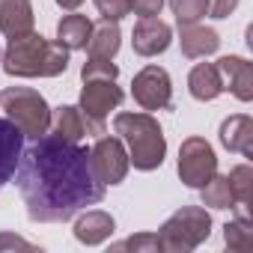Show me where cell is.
<instances>
[{
  "label": "cell",
  "mask_w": 253,
  "mask_h": 253,
  "mask_svg": "<svg viewBox=\"0 0 253 253\" xmlns=\"http://www.w3.org/2000/svg\"><path fill=\"white\" fill-rule=\"evenodd\" d=\"M15 182L36 223H63L104 200V185L92 173L89 149L48 131L33 137L21 152Z\"/></svg>",
  "instance_id": "obj_1"
},
{
  "label": "cell",
  "mask_w": 253,
  "mask_h": 253,
  "mask_svg": "<svg viewBox=\"0 0 253 253\" xmlns=\"http://www.w3.org/2000/svg\"><path fill=\"white\" fill-rule=\"evenodd\" d=\"M69 69V48L48 42L39 33L9 39L3 51V72L12 78H57Z\"/></svg>",
  "instance_id": "obj_2"
},
{
  "label": "cell",
  "mask_w": 253,
  "mask_h": 253,
  "mask_svg": "<svg viewBox=\"0 0 253 253\" xmlns=\"http://www.w3.org/2000/svg\"><path fill=\"white\" fill-rule=\"evenodd\" d=\"M113 131L128 146V161L137 170H158L167 155L164 131L152 113H116Z\"/></svg>",
  "instance_id": "obj_3"
},
{
  "label": "cell",
  "mask_w": 253,
  "mask_h": 253,
  "mask_svg": "<svg viewBox=\"0 0 253 253\" xmlns=\"http://www.w3.org/2000/svg\"><path fill=\"white\" fill-rule=\"evenodd\" d=\"M211 232V214L200 206H185L161 223L158 241L167 253H188L200 247Z\"/></svg>",
  "instance_id": "obj_4"
},
{
  "label": "cell",
  "mask_w": 253,
  "mask_h": 253,
  "mask_svg": "<svg viewBox=\"0 0 253 253\" xmlns=\"http://www.w3.org/2000/svg\"><path fill=\"white\" fill-rule=\"evenodd\" d=\"M0 101H3L6 119H12L18 125L24 137H42L51 128V107L36 89L9 86L6 92H0Z\"/></svg>",
  "instance_id": "obj_5"
},
{
  "label": "cell",
  "mask_w": 253,
  "mask_h": 253,
  "mask_svg": "<svg viewBox=\"0 0 253 253\" xmlns=\"http://www.w3.org/2000/svg\"><path fill=\"white\" fill-rule=\"evenodd\" d=\"M122 104V89L116 86V81L110 78H92L84 81L81 89V113H84V125L86 134H104V119L110 110H116Z\"/></svg>",
  "instance_id": "obj_6"
},
{
  "label": "cell",
  "mask_w": 253,
  "mask_h": 253,
  "mask_svg": "<svg viewBox=\"0 0 253 253\" xmlns=\"http://www.w3.org/2000/svg\"><path fill=\"white\" fill-rule=\"evenodd\" d=\"M217 173V155L203 137H188L179 146V179L188 188H203Z\"/></svg>",
  "instance_id": "obj_7"
},
{
  "label": "cell",
  "mask_w": 253,
  "mask_h": 253,
  "mask_svg": "<svg viewBox=\"0 0 253 253\" xmlns=\"http://www.w3.org/2000/svg\"><path fill=\"white\" fill-rule=\"evenodd\" d=\"M89 164L95 179L107 188V185H119L128 173L131 161H128V149L122 146L119 137H101L92 149H89Z\"/></svg>",
  "instance_id": "obj_8"
},
{
  "label": "cell",
  "mask_w": 253,
  "mask_h": 253,
  "mask_svg": "<svg viewBox=\"0 0 253 253\" xmlns=\"http://www.w3.org/2000/svg\"><path fill=\"white\" fill-rule=\"evenodd\" d=\"M131 95H134V101L143 110H164V107H170V101H173V84H170L167 69H161V66L140 69L134 75Z\"/></svg>",
  "instance_id": "obj_9"
},
{
  "label": "cell",
  "mask_w": 253,
  "mask_h": 253,
  "mask_svg": "<svg viewBox=\"0 0 253 253\" xmlns=\"http://www.w3.org/2000/svg\"><path fill=\"white\" fill-rule=\"evenodd\" d=\"M170 39H173V30L158 15L155 18H140L134 24V33H131L134 54H140V57H158V54H164L170 48Z\"/></svg>",
  "instance_id": "obj_10"
},
{
  "label": "cell",
  "mask_w": 253,
  "mask_h": 253,
  "mask_svg": "<svg viewBox=\"0 0 253 253\" xmlns=\"http://www.w3.org/2000/svg\"><path fill=\"white\" fill-rule=\"evenodd\" d=\"M21 152H24V131L12 119H0V191L12 182Z\"/></svg>",
  "instance_id": "obj_11"
},
{
  "label": "cell",
  "mask_w": 253,
  "mask_h": 253,
  "mask_svg": "<svg viewBox=\"0 0 253 253\" xmlns=\"http://www.w3.org/2000/svg\"><path fill=\"white\" fill-rule=\"evenodd\" d=\"M223 89H229L238 101H250L253 98V66L244 57H220L217 63Z\"/></svg>",
  "instance_id": "obj_12"
},
{
  "label": "cell",
  "mask_w": 253,
  "mask_h": 253,
  "mask_svg": "<svg viewBox=\"0 0 253 253\" xmlns=\"http://www.w3.org/2000/svg\"><path fill=\"white\" fill-rule=\"evenodd\" d=\"M33 3L30 0H0V33L6 39L33 33Z\"/></svg>",
  "instance_id": "obj_13"
},
{
  "label": "cell",
  "mask_w": 253,
  "mask_h": 253,
  "mask_svg": "<svg viewBox=\"0 0 253 253\" xmlns=\"http://www.w3.org/2000/svg\"><path fill=\"white\" fill-rule=\"evenodd\" d=\"M179 45H182V54L188 60H200V57H209L220 48V36L211 27H203L200 21L179 24Z\"/></svg>",
  "instance_id": "obj_14"
},
{
  "label": "cell",
  "mask_w": 253,
  "mask_h": 253,
  "mask_svg": "<svg viewBox=\"0 0 253 253\" xmlns=\"http://www.w3.org/2000/svg\"><path fill=\"white\" fill-rule=\"evenodd\" d=\"M220 143L229 152H238L244 158H253V119L244 113H235L220 122Z\"/></svg>",
  "instance_id": "obj_15"
},
{
  "label": "cell",
  "mask_w": 253,
  "mask_h": 253,
  "mask_svg": "<svg viewBox=\"0 0 253 253\" xmlns=\"http://www.w3.org/2000/svg\"><path fill=\"white\" fill-rule=\"evenodd\" d=\"M113 229H116V223H113V217H110L107 211L89 209L86 214L78 217V223H75V238H78L81 244H86V247H95V244H104V241L113 235Z\"/></svg>",
  "instance_id": "obj_16"
},
{
  "label": "cell",
  "mask_w": 253,
  "mask_h": 253,
  "mask_svg": "<svg viewBox=\"0 0 253 253\" xmlns=\"http://www.w3.org/2000/svg\"><path fill=\"white\" fill-rule=\"evenodd\" d=\"M188 89L197 101H214L223 92V81L214 63H197L188 75Z\"/></svg>",
  "instance_id": "obj_17"
},
{
  "label": "cell",
  "mask_w": 253,
  "mask_h": 253,
  "mask_svg": "<svg viewBox=\"0 0 253 253\" xmlns=\"http://www.w3.org/2000/svg\"><path fill=\"white\" fill-rule=\"evenodd\" d=\"M119 39H122L119 24L101 18L98 24H92V33H89L86 51H89V57H95V60H113L116 51H119Z\"/></svg>",
  "instance_id": "obj_18"
},
{
  "label": "cell",
  "mask_w": 253,
  "mask_h": 253,
  "mask_svg": "<svg viewBox=\"0 0 253 253\" xmlns=\"http://www.w3.org/2000/svg\"><path fill=\"white\" fill-rule=\"evenodd\" d=\"M51 125H54V134L69 140V143H81L86 137V125H84V113L81 107H72V104H63L51 113Z\"/></svg>",
  "instance_id": "obj_19"
},
{
  "label": "cell",
  "mask_w": 253,
  "mask_h": 253,
  "mask_svg": "<svg viewBox=\"0 0 253 253\" xmlns=\"http://www.w3.org/2000/svg\"><path fill=\"white\" fill-rule=\"evenodd\" d=\"M89 33H92V21H89L86 15H78V12L66 15V18L57 24V42H63L69 51H81V48H86Z\"/></svg>",
  "instance_id": "obj_20"
},
{
  "label": "cell",
  "mask_w": 253,
  "mask_h": 253,
  "mask_svg": "<svg viewBox=\"0 0 253 253\" xmlns=\"http://www.w3.org/2000/svg\"><path fill=\"white\" fill-rule=\"evenodd\" d=\"M200 200H203V206H209V209H235L232 188H229L226 176H217V173L200 188Z\"/></svg>",
  "instance_id": "obj_21"
},
{
  "label": "cell",
  "mask_w": 253,
  "mask_h": 253,
  "mask_svg": "<svg viewBox=\"0 0 253 253\" xmlns=\"http://www.w3.org/2000/svg\"><path fill=\"white\" fill-rule=\"evenodd\" d=\"M223 241L229 250H238V253H247L253 247V226H250L247 214H238L235 220H229L223 226Z\"/></svg>",
  "instance_id": "obj_22"
},
{
  "label": "cell",
  "mask_w": 253,
  "mask_h": 253,
  "mask_svg": "<svg viewBox=\"0 0 253 253\" xmlns=\"http://www.w3.org/2000/svg\"><path fill=\"white\" fill-rule=\"evenodd\" d=\"M226 182H229V188H232L235 206H244V209H247V206L253 203V170H250V164L232 167L229 176H226Z\"/></svg>",
  "instance_id": "obj_23"
},
{
  "label": "cell",
  "mask_w": 253,
  "mask_h": 253,
  "mask_svg": "<svg viewBox=\"0 0 253 253\" xmlns=\"http://www.w3.org/2000/svg\"><path fill=\"white\" fill-rule=\"evenodd\" d=\"M170 9L179 24H197L209 15V0H170Z\"/></svg>",
  "instance_id": "obj_24"
},
{
  "label": "cell",
  "mask_w": 253,
  "mask_h": 253,
  "mask_svg": "<svg viewBox=\"0 0 253 253\" xmlns=\"http://www.w3.org/2000/svg\"><path fill=\"white\" fill-rule=\"evenodd\" d=\"M110 250H134V253H158L161 241L158 232H140V235H128L125 241H116Z\"/></svg>",
  "instance_id": "obj_25"
},
{
  "label": "cell",
  "mask_w": 253,
  "mask_h": 253,
  "mask_svg": "<svg viewBox=\"0 0 253 253\" xmlns=\"http://www.w3.org/2000/svg\"><path fill=\"white\" fill-rule=\"evenodd\" d=\"M81 78H84V81H92V78H110V81H116V78H119V69H116L110 60H95V57H89V60L84 63V69H81Z\"/></svg>",
  "instance_id": "obj_26"
},
{
  "label": "cell",
  "mask_w": 253,
  "mask_h": 253,
  "mask_svg": "<svg viewBox=\"0 0 253 253\" xmlns=\"http://www.w3.org/2000/svg\"><path fill=\"white\" fill-rule=\"evenodd\" d=\"M92 3L101 12V18H107V21H119L131 12V0H92Z\"/></svg>",
  "instance_id": "obj_27"
},
{
  "label": "cell",
  "mask_w": 253,
  "mask_h": 253,
  "mask_svg": "<svg viewBox=\"0 0 253 253\" xmlns=\"http://www.w3.org/2000/svg\"><path fill=\"white\" fill-rule=\"evenodd\" d=\"M164 6V0H131V12L137 18H155Z\"/></svg>",
  "instance_id": "obj_28"
},
{
  "label": "cell",
  "mask_w": 253,
  "mask_h": 253,
  "mask_svg": "<svg viewBox=\"0 0 253 253\" xmlns=\"http://www.w3.org/2000/svg\"><path fill=\"white\" fill-rule=\"evenodd\" d=\"M238 6V0H209V15L211 18H229Z\"/></svg>",
  "instance_id": "obj_29"
},
{
  "label": "cell",
  "mask_w": 253,
  "mask_h": 253,
  "mask_svg": "<svg viewBox=\"0 0 253 253\" xmlns=\"http://www.w3.org/2000/svg\"><path fill=\"white\" fill-rule=\"evenodd\" d=\"M0 250H36V244L12 235V232H0Z\"/></svg>",
  "instance_id": "obj_30"
},
{
  "label": "cell",
  "mask_w": 253,
  "mask_h": 253,
  "mask_svg": "<svg viewBox=\"0 0 253 253\" xmlns=\"http://www.w3.org/2000/svg\"><path fill=\"white\" fill-rule=\"evenodd\" d=\"M81 3H84V0H57V6H63V9H69V12H75Z\"/></svg>",
  "instance_id": "obj_31"
}]
</instances>
